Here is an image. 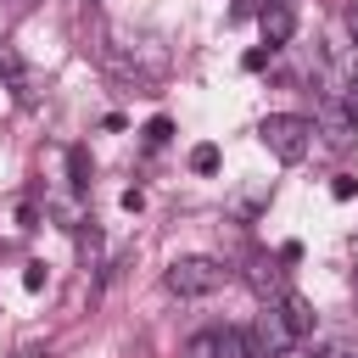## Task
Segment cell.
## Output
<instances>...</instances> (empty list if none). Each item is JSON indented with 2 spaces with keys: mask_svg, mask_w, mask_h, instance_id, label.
Listing matches in <instances>:
<instances>
[{
  "mask_svg": "<svg viewBox=\"0 0 358 358\" xmlns=\"http://www.w3.org/2000/svg\"><path fill=\"white\" fill-rule=\"evenodd\" d=\"M313 117H302V112H268L263 123H257V140L280 157V162H302L308 157V145H313Z\"/></svg>",
  "mask_w": 358,
  "mask_h": 358,
  "instance_id": "obj_1",
  "label": "cell"
},
{
  "mask_svg": "<svg viewBox=\"0 0 358 358\" xmlns=\"http://www.w3.org/2000/svg\"><path fill=\"white\" fill-rule=\"evenodd\" d=\"M224 280H229V268H224L218 257H173L168 274H162V285H168L173 296H213Z\"/></svg>",
  "mask_w": 358,
  "mask_h": 358,
  "instance_id": "obj_2",
  "label": "cell"
},
{
  "mask_svg": "<svg viewBox=\"0 0 358 358\" xmlns=\"http://www.w3.org/2000/svg\"><path fill=\"white\" fill-rule=\"evenodd\" d=\"M257 22H263V45H268V50H280V45L296 34V11H291V0H268V6L257 11Z\"/></svg>",
  "mask_w": 358,
  "mask_h": 358,
  "instance_id": "obj_3",
  "label": "cell"
},
{
  "mask_svg": "<svg viewBox=\"0 0 358 358\" xmlns=\"http://www.w3.org/2000/svg\"><path fill=\"white\" fill-rule=\"evenodd\" d=\"M274 308L285 313V324L296 330V341H308V336H313V308H308V296H302V291H291V285H285Z\"/></svg>",
  "mask_w": 358,
  "mask_h": 358,
  "instance_id": "obj_4",
  "label": "cell"
},
{
  "mask_svg": "<svg viewBox=\"0 0 358 358\" xmlns=\"http://www.w3.org/2000/svg\"><path fill=\"white\" fill-rule=\"evenodd\" d=\"M218 352H224V358H263L257 336H246V330H235V324L218 330Z\"/></svg>",
  "mask_w": 358,
  "mask_h": 358,
  "instance_id": "obj_5",
  "label": "cell"
},
{
  "mask_svg": "<svg viewBox=\"0 0 358 358\" xmlns=\"http://www.w3.org/2000/svg\"><path fill=\"white\" fill-rule=\"evenodd\" d=\"M179 358H224V352H218V330H196V336L179 347Z\"/></svg>",
  "mask_w": 358,
  "mask_h": 358,
  "instance_id": "obj_6",
  "label": "cell"
},
{
  "mask_svg": "<svg viewBox=\"0 0 358 358\" xmlns=\"http://www.w3.org/2000/svg\"><path fill=\"white\" fill-rule=\"evenodd\" d=\"M78 257H84V268H101V235H95V224H78Z\"/></svg>",
  "mask_w": 358,
  "mask_h": 358,
  "instance_id": "obj_7",
  "label": "cell"
},
{
  "mask_svg": "<svg viewBox=\"0 0 358 358\" xmlns=\"http://www.w3.org/2000/svg\"><path fill=\"white\" fill-rule=\"evenodd\" d=\"M67 173H73V185H78V190L90 185V151H84V145H73V151H67Z\"/></svg>",
  "mask_w": 358,
  "mask_h": 358,
  "instance_id": "obj_8",
  "label": "cell"
},
{
  "mask_svg": "<svg viewBox=\"0 0 358 358\" xmlns=\"http://www.w3.org/2000/svg\"><path fill=\"white\" fill-rule=\"evenodd\" d=\"M190 168H196V173H218V145H207V140H201V145L190 151Z\"/></svg>",
  "mask_w": 358,
  "mask_h": 358,
  "instance_id": "obj_9",
  "label": "cell"
},
{
  "mask_svg": "<svg viewBox=\"0 0 358 358\" xmlns=\"http://www.w3.org/2000/svg\"><path fill=\"white\" fill-rule=\"evenodd\" d=\"M168 134H173V123H168V117H151V123H145V145H162Z\"/></svg>",
  "mask_w": 358,
  "mask_h": 358,
  "instance_id": "obj_10",
  "label": "cell"
},
{
  "mask_svg": "<svg viewBox=\"0 0 358 358\" xmlns=\"http://www.w3.org/2000/svg\"><path fill=\"white\" fill-rule=\"evenodd\" d=\"M319 352H324V358H358V347H352V341H324Z\"/></svg>",
  "mask_w": 358,
  "mask_h": 358,
  "instance_id": "obj_11",
  "label": "cell"
},
{
  "mask_svg": "<svg viewBox=\"0 0 358 358\" xmlns=\"http://www.w3.org/2000/svg\"><path fill=\"white\" fill-rule=\"evenodd\" d=\"M22 285L39 291V285H45V263H28V268H22Z\"/></svg>",
  "mask_w": 358,
  "mask_h": 358,
  "instance_id": "obj_12",
  "label": "cell"
},
{
  "mask_svg": "<svg viewBox=\"0 0 358 358\" xmlns=\"http://www.w3.org/2000/svg\"><path fill=\"white\" fill-rule=\"evenodd\" d=\"M257 11H263L257 0H235V6H229V17H257Z\"/></svg>",
  "mask_w": 358,
  "mask_h": 358,
  "instance_id": "obj_13",
  "label": "cell"
},
{
  "mask_svg": "<svg viewBox=\"0 0 358 358\" xmlns=\"http://www.w3.org/2000/svg\"><path fill=\"white\" fill-rule=\"evenodd\" d=\"M341 95H347V117H352V123H358V78H352V84H347V90H341Z\"/></svg>",
  "mask_w": 358,
  "mask_h": 358,
  "instance_id": "obj_14",
  "label": "cell"
},
{
  "mask_svg": "<svg viewBox=\"0 0 358 358\" xmlns=\"http://www.w3.org/2000/svg\"><path fill=\"white\" fill-rule=\"evenodd\" d=\"M352 34H358V6H352Z\"/></svg>",
  "mask_w": 358,
  "mask_h": 358,
  "instance_id": "obj_15",
  "label": "cell"
}]
</instances>
